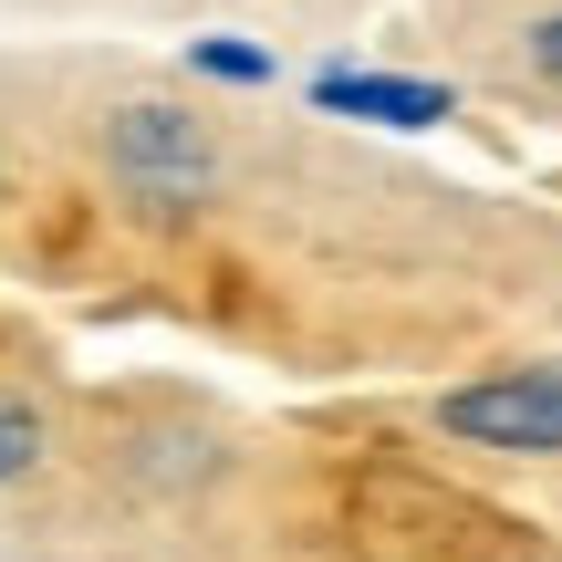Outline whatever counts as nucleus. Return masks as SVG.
Listing matches in <instances>:
<instances>
[{"label": "nucleus", "mask_w": 562, "mask_h": 562, "mask_svg": "<svg viewBox=\"0 0 562 562\" xmlns=\"http://www.w3.org/2000/svg\"><path fill=\"white\" fill-rule=\"evenodd\" d=\"M438 427L459 448H501V459H562V355L501 364V375H480V385H448Z\"/></svg>", "instance_id": "nucleus-1"}, {"label": "nucleus", "mask_w": 562, "mask_h": 562, "mask_svg": "<svg viewBox=\"0 0 562 562\" xmlns=\"http://www.w3.org/2000/svg\"><path fill=\"white\" fill-rule=\"evenodd\" d=\"M104 157H115V178L136 188V199H209V178H220V146H209L178 104H125V115L104 125Z\"/></svg>", "instance_id": "nucleus-2"}, {"label": "nucleus", "mask_w": 562, "mask_h": 562, "mask_svg": "<svg viewBox=\"0 0 562 562\" xmlns=\"http://www.w3.org/2000/svg\"><path fill=\"white\" fill-rule=\"evenodd\" d=\"M313 104L323 115H364V125H438L448 115V83H427V74H313Z\"/></svg>", "instance_id": "nucleus-3"}, {"label": "nucleus", "mask_w": 562, "mask_h": 562, "mask_svg": "<svg viewBox=\"0 0 562 562\" xmlns=\"http://www.w3.org/2000/svg\"><path fill=\"white\" fill-rule=\"evenodd\" d=\"M42 448H53V427H42V406L0 385V490H11V480H32V469H42Z\"/></svg>", "instance_id": "nucleus-4"}, {"label": "nucleus", "mask_w": 562, "mask_h": 562, "mask_svg": "<svg viewBox=\"0 0 562 562\" xmlns=\"http://www.w3.org/2000/svg\"><path fill=\"white\" fill-rule=\"evenodd\" d=\"M188 63H199V74H220V83H261V74H271V53H261V42H199Z\"/></svg>", "instance_id": "nucleus-5"}, {"label": "nucleus", "mask_w": 562, "mask_h": 562, "mask_svg": "<svg viewBox=\"0 0 562 562\" xmlns=\"http://www.w3.org/2000/svg\"><path fill=\"white\" fill-rule=\"evenodd\" d=\"M531 74H552V83H562V11H552V21H531Z\"/></svg>", "instance_id": "nucleus-6"}]
</instances>
